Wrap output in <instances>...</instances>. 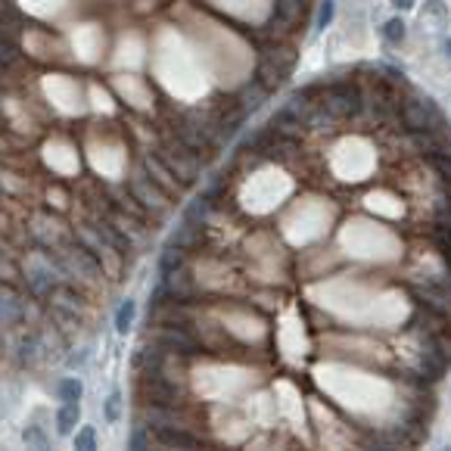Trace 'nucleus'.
Here are the masks:
<instances>
[{
	"mask_svg": "<svg viewBox=\"0 0 451 451\" xmlns=\"http://www.w3.org/2000/svg\"><path fill=\"white\" fill-rule=\"evenodd\" d=\"M57 258H59V268H63L66 277H78V280H84V283H100L103 274H106L103 265L78 243L57 249Z\"/></svg>",
	"mask_w": 451,
	"mask_h": 451,
	"instance_id": "obj_5",
	"label": "nucleus"
},
{
	"mask_svg": "<svg viewBox=\"0 0 451 451\" xmlns=\"http://www.w3.org/2000/svg\"><path fill=\"white\" fill-rule=\"evenodd\" d=\"M181 268H184V249L169 243L162 249V256H159V271H162V277H169V274H177Z\"/></svg>",
	"mask_w": 451,
	"mask_h": 451,
	"instance_id": "obj_19",
	"label": "nucleus"
},
{
	"mask_svg": "<svg viewBox=\"0 0 451 451\" xmlns=\"http://www.w3.org/2000/svg\"><path fill=\"white\" fill-rule=\"evenodd\" d=\"M200 233H202V224H193V221L184 218V224L177 227V233L171 237V246H177V249H193L196 243H200Z\"/></svg>",
	"mask_w": 451,
	"mask_h": 451,
	"instance_id": "obj_18",
	"label": "nucleus"
},
{
	"mask_svg": "<svg viewBox=\"0 0 451 451\" xmlns=\"http://www.w3.org/2000/svg\"><path fill=\"white\" fill-rule=\"evenodd\" d=\"M156 156L162 159V165H165V169H169L181 184H193L196 177H200V171H202V156L190 153L187 146H181L177 140H171V144L159 146Z\"/></svg>",
	"mask_w": 451,
	"mask_h": 451,
	"instance_id": "obj_6",
	"label": "nucleus"
},
{
	"mask_svg": "<svg viewBox=\"0 0 451 451\" xmlns=\"http://www.w3.org/2000/svg\"><path fill=\"white\" fill-rule=\"evenodd\" d=\"M140 392H144L146 405H156V407H177V401H181L177 386L165 380L162 370H146L144 383H140Z\"/></svg>",
	"mask_w": 451,
	"mask_h": 451,
	"instance_id": "obj_8",
	"label": "nucleus"
},
{
	"mask_svg": "<svg viewBox=\"0 0 451 451\" xmlns=\"http://www.w3.org/2000/svg\"><path fill=\"white\" fill-rule=\"evenodd\" d=\"M128 451H153L150 439H146V430L144 426H134L131 430V439H128Z\"/></svg>",
	"mask_w": 451,
	"mask_h": 451,
	"instance_id": "obj_29",
	"label": "nucleus"
},
{
	"mask_svg": "<svg viewBox=\"0 0 451 451\" xmlns=\"http://www.w3.org/2000/svg\"><path fill=\"white\" fill-rule=\"evenodd\" d=\"M78 414H81V407L72 405V401H66V405L57 411V430L63 432V436H69V432L78 426Z\"/></svg>",
	"mask_w": 451,
	"mask_h": 451,
	"instance_id": "obj_20",
	"label": "nucleus"
},
{
	"mask_svg": "<svg viewBox=\"0 0 451 451\" xmlns=\"http://www.w3.org/2000/svg\"><path fill=\"white\" fill-rule=\"evenodd\" d=\"M156 439L165 445V448H175V451H200L202 448V439L193 436L187 426H169V430H156Z\"/></svg>",
	"mask_w": 451,
	"mask_h": 451,
	"instance_id": "obj_14",
	"label": "nucleus"
},
{
	"mask_svg": "<svg viewBox=\"0 0 451 451\" xmlns=\"http://www.w3.org/2000/svg\"><path fill=\"white\" fill-rule=\"evenodd\" d=\"M75 451H97V430L94 426H81V430H78Z\"/></svg>",
	"mask_w": 451,
	"mask_h": 451,
	"instance_id": "obj_27",
	"label": "nucleus"
},
{
	"mask_svg": "<svg viewBox=\"0 0 451 451\" xmlns=\"http://www.w3.org/2000/svg\"><path fill=\"white\" fill-rule=\"evenodd\" d=\"M28 318V305L22 302V296L13 293L10 283L0 287V327H16Z\"/></svg>",
	"mask_w": 451,
	"mask_h": 451,
	"instance_id": "obj_12",
	"label": "nucleus"
},
{
	"mask_svg": "<svg viewBox=\"0 0 451 451\" xmlns=\"http://www.w3.org/2000/svg\"><path fill=\"white\" fill-rule=\"evenodd\" d=\"M156 349L171 352V355H200V339L181 324H165L156 333Z\"/></svg>",
	"mask_w": 451,
	"mask_h": 451,
	"instance_id": "obj_9",
	"label": "nucleus"
},
{
	"mask_svg": "<svg viewBox=\"0 0 451 451\" xmlns=\"http://www.w3.org/2000/svg\"><path fill=\"white\" fill-rule=\"evenodd\" d=\"M57 392H59V399H63V401H72V405H78V401H81L84 386H81V380H75V376H66V380L57 386Z\"/></svg>",
	"mask_w": 451,
	"mask_h": 451,
	"instance_id": "obj_22",
	"label": "nucleus"
},
{
	"mask_svg": "<svg viewBox=\"0 0 451 451\" xmlns=\"http://www.w3.org/2000/svg\"><path fill=\"white\" fill-rule=\"evenodd\" d=\"M414 299H417V305L432 308V311L448 314V318H451V287H448V283H426V287H414Z\"/></svg>",
	"mask_w": 451,
	"mask_h": 451,
	"instance_id": "obj_11",
	"label": "nucleus"
},
{
	"mask_svg": "<svg viewBox=\"0 0 451 451\" xmlns=\"http://www.w3.org/2000/svg\"><path fill=\"white\" fill-rule=\"evenodd\" d=\"M271 97V90H265L258 81H249L243 90H240V97H237V103L246 109V113H252V109H258L265 100Z\"/></svg>",
	"mask_w": 451,
	"mask_h": 451,
	"instance_id": "obj_17",
	"label": "nucleus"
},
{
	"mask_svg": "<svg viewBox=\"0 0 451 451\" xmlns=\"http://www.w3.org/2000/svg\"><path fill=\"white\" fill-rule=\"evenodd\" d=\"M296 59H299V53H296V47L289 44H271L262 50V57H258V66H256V78L252 81H258L265 90H274L277 84H283L289 78V72L296 69Z\"/></svg>",
	"mask_w": 451,
	"mask_h": 451,
	"instance_id": "obj_2",
	"label": "nucleus"
},
{
	"mask_svg": "<svg viewBox=\"0 0 451 451\" xmlns=\"http://www.w3.org/2000/svg\"><path fill=\"white\" fill-rule=\"evenodd\" d=\"M445 57H448V59H451V38H448V41H445Z\"/></svg>",
	"mask_w": 451,
	"mask_h": 451,
	"instance_id": "obj_33",
	"label": "nucleus"
},
{
	"mask_svg": "<svg viewBox=\"0 0 451 451\" xmlns=\"http://www.w3.org/2000/svg\"><path fill=\"white\" fill-rule=\"evenodd\" d=\"M50 305H53V311H57V314H66V318H75L78 320V318H81V311H84V296L78 293L75 287L63 283V287L50 296Z\"/></svg>",
	"mask_w": 451,
	"mask_h": 451,
	"instance_id": "obj_13",
	"label": "nucleus"
},
{
	"mask_svg": "<svg viewBox=\"0 0 451 451\" xmlns=\"http://www.w3.org/2000/svg\"><path fill=\"white\" fill-rule=\"evenodd\" d=\"M175 140L181 146H187L190 153H196V156H206V153L218 144V128H215V122L200 119V113H190L187 119L177 122Z\"/></svg>",
	"mask_w": 451,
	"mask_h": 451,
	"instance_id": "obj_4",
	"label": "nucleus"
},
{
	"mask_svg": "<svg viewBox=\"0 0 451 451\" xmlns=\"http://www.w3.org/2000/svg\"><path fill=\"white\" fill-rule=\"evenodd\" d=\"M405 22L399 19V16H395V19H389V22H383V38H386V44H392V47H399L401 41H405Z\"/></svg>",
	"mask_w": 451,
	"mask_h": 451,
	"instance_id": "obj_25",
	"label": "nucleus"
},
{
	"mask_svg": "<svg viewBox=\"0 0 451 451\" xmlns=\"http://www.w3.org/2000/svg\"><path fill=\"white\" fill-rule=\"evenodd\" d=\"M128 193H131L134 196V200H137L140 202V206H144L146 209V212H150L153 215V218H162V215L165 212H169V206H171V196L169 193H165V190H159L156 187V184H153L150 181V177H146L144 175V171H134V177H128Z\"/></svg>",
	"mask_w": 451,
	"mask_h": 451,
	"instance_id": "obj_7",
	"label": "nucleus"
},
{
	"mask_svg": "<svg viewBox=\"0 0 451 451\" xmlns=\"http://www.w3.org/2000/svg\"><path fill=\"white\" fill-rule=\"evenodd\" d=\"M333 13H336V3H333V0H320L318 19H314V32H324V28L333 22Z\"/></svg>",
	"mask_w": 451,
	"mask_h": 451,
	"instance_id": "obj_28",
	"label": "nucleus"
},
{
	"mask_svg": "<svg viewBox=\"0 0 451 451\" xmlns=\"http://www.w3.org/2000/svg\"><path fill=\"white\" fill-rule=\"evenodd\" d=\"M90 227H94V231H97V233H100V237H103V240H106V243H109V246H113V249H115V252H119V256H122V258H125V256H131V249H134V243H131V240H128V237H125V233H122V231H119V227H115V224H113V221H106V218H97V221H90Z\"/></svg>",
	"mask_w": 451,
	"mask_h": 451,
	"instance_id": "obj_15",
	"label": "nucleus"
},
{
	"mask_svg": "<svg viewBox=\"0 0 451 451\" xmlns=\"http://www.w3.org/2000/svg\"><path fill=\"white\" fill-rule=\"evenodd\" d=\"M302 128H308V131H336L339 122L333 119L320 103H311V106L305 109V115H302Z\"/></svg>",
	"mask_w": 451,
	"mask_h": 451,
	"instance_id": "obj_16",
	"label": "nucleus"
},
{
	"mask_svg": "<svg viewBox=\"0 0 451 451\" xmlns=\"http://www.w3.org/2000/svg\"><path fill=\"white\" fill-rule=\"evenodd\" d=\"M16 277H19V268H16V265L3 256V249H0V283H10V287H13Z\"/></svg>",
	"mask_w": 451,
	"mask_h": 451,
	"instance_id": "obj_30",
	"label": "nucleus"
},
{
	"mask_svg": "<svg viewBox=\"0 0 451 451\" xmlns=\"http://www.w3.org/2000/svg\"><path fill=\"white\" fill-rule=\"evenodd\" d=\"M442 209H448V212H451V196H448V200H445V202H442Z\"/></svg>",
	"mask_w": 451,
	"mask_h": 451,
	"instance_id": "obj_34",
	"label": "nucleus"
},
{
	"mask_svg": "<svg viewBox=\"0 0 451 451\" xmlns=\"http://www.w3.org/2000/svg\"><path fill=\"white\" fill-rule=\"evenodd\" d=\"M430 162H432V169H436V175H439V181H442V187L448 190V196H451V153L432 156Z\"/></svg>",
	"mask_w": 451,
	"mask_h": 451,
	"instance_id": "obj_24",
	"label": "nucleus"
},
{
	"mask_svg": "<svg viewBox=\"0 0 451 451\" xmlns=\"http://www.w3.org/2000/svg\"><path fill=\"white\" fill-rule=\"evenodd\" d=\"M399 128L405 134L445 131V115L430 97H407L399 103Z\"/></svg>",
	"mask_w": 451,
	"mask_h": 451,
	"instance_id": "obj_3",
	"label": "nucleus"
},
{
	"mask_svg": "<svg viewBox=\"0 0 451 451\" xmlns=\"http://www.w3.org/2000/svg\"><path fill=\"white\" fill-rule=\"evenodd\" d=\"M389 3H392V7H399V10H411L417 0H389Z\"/></svg>",
	"mask_w": 451,
	"mask_h": 451,
	"instance_id": "obj_32",
	"label": "nucleus"
},
{
	"mask_svg": "<svg viewBox=\"0 0 451 451\" xmlns=\"http://www.w3.org/2000/svg\"><path fill=\"white\" fill-rule=\"evenodd\" d=\"M22 26V13L13 7V0H0V28L10 35H16V28Z\"/></svg>",
	"mask_w": 451,
	"mask_h": 451,
	"instance_id": "obj_21",
	"label": "nucleus"
},
{
	"mask_svg": "<svg viewBox=\"0 0 451 451\" xmlns=\"http://www.w3.org/2000/svg\"><path fill=\"white\" fill-rule=\"evenodd\" d=\"M119 414H122V395L113 392V395L106 399V420L113 423V420H119Z\"/></svg>",
	"mask_w": 451,
	"mask_h": 451,
	"instance_id": "obj_31",
	"label": "nucleus"
},
{
	"mask_svg": "<svg viewBox=\"0 0 451 451\" xmlns=\"http://www.w3.org/2000/svg\"><path fill=\"white\" fill-rule=\"evenodd\" d=\"M140 171H144L146 177H150L153 184H156L159 190H165L169 196H181V190H184V184L177 181L175 175H171L169 169L162 165V159L156 156V153H144V159H140Z\"/></svg>",
	"mask_w": 451,
	"mask_h": 451,
	"instance_id": "obj_10",
	"label": "nucleus"
},
{
	"mask_svg": "<svg viewBox=\"0 0 451 451\" xmlns=\"http://www.w3.org/2000/svg\"><path fill=\"white\" fill-rule=\"evenodd\" d=\"M134 314H137V305H134L131 299H125V302L119 305V311H115V330H119V333H128V330H131Z\"/></svg>",
	"mask_w": 451,
	"mask_h": 451,
	"instance_id": "obj_23",
	"label": "nucleus"
},
{
	"mask_svg": "<svg viewBox=\"0 0 451 451\" xmlns=\"http://www.w3.org/2000/svg\"><path fill=\"white\" fill-rule=\"evenodd\" d=\"M22 439H26V445L32 451H50V442H47V436L41 432V426H28V430L22 432Z\"/></svg>",
	"mask_w": 451,
	"mask_h": 451,
	"instance_id": "obj_26",
	"label": "nucleus"
},
{
	"mask_svg": "<svg viewBox=\"0 0 451 451\" xmlns=\"http://www.w3.org/2000/svg\"><path fill=\"white\" fill-rule=\"evenodd\" d=\"M63 268H59V258L47 249H35L28 256L26 265V283L28 293L38 296V299H50L59 287H63Z\"/></svg>",
	"mask_w": 451,
	"mask_h": 451,
	"instance_id": "obj_1",
	"label": "nucleus"
}]
</instances>
